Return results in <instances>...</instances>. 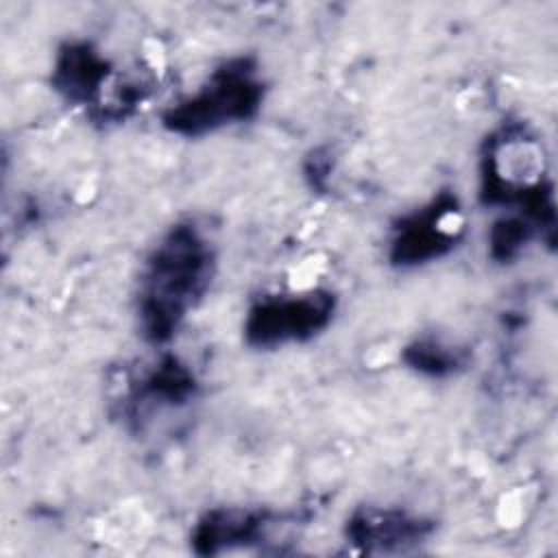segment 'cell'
<instances>
[{
  "mask_svg": "<svg viewBox=\"0 0 558 558\" xmlns=\"http://www.w3.org/2000/svg\"><path fill=\"white\" fill-rule=\"evenodd\" d=\"M209 251L190 229H177L150 262L144 292L148 331L163 338L179 323L207 281Z\"/></svg>",
  "mask_w": 558,
  "mask_h": 558,
  "instance_id": "1",
  "label": "cell"
},
{
  "mask_svg": "<svg viewBox=\"0 0 558 558\" xmlns=\"http://www.w3.org/2000/svg\"><path fill=\"white\" fill-rule=\"evenodd\" d=\"M259 100V85L242 65L222 70L196 98L168 116V124L183 133H201L218 124L246 118Z\"/></svg>",
  "mask_w": 558,
  "mask_h": 558,
  "instance_id": "2",
  "label": "cell"
},
{
  "mask_svg": "<svg viewBox=\"0 0 558 558\" xmlns=\"http://www.w3.org/2000/svg\"><path fill=\"white\" fill-rule=\"evenodd\" d=\"M329 312V296L314 292L296 299L268 301L253 312L248 320V333L259 344L310 336L314 329L327 323Z\"/></svg>",
  "mask_w": 558,
  "mask_h": 558,
  "instance_id": "3",
  "label": "cell"
},
{
  "mask_svg": "<svg viewBox=\"0 0 558 558\" xmlns=\"http://www.w3.org/2000/svg\"><path fill=\"white\" fill-rule=\"evenodd\" d=\"M351 534L357 543L364 545H388V543H408L421 536V523L408 521L401 514L384 512V514H364L360 521L351 525Z\"/></svg>",
  "mask_w": 558,
  "mask_h": 558,
  "instance_id": "4",
  "label": "cell"
}]
</instances>
